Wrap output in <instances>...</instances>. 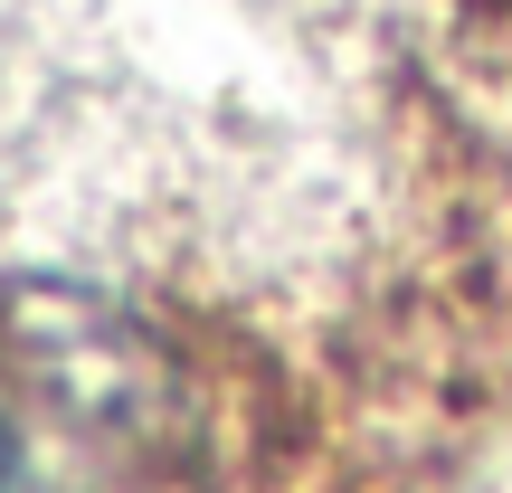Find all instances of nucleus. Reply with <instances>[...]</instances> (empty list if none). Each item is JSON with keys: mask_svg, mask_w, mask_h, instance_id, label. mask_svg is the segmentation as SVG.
Masks as SVG:
<instances>
[{"mask_svg": "<svg viewBox=\"0 0 512 493\" xmlns=\"http://www.w3.org/2000/svg\"><path fill=\"white\" fill-rule=\"evenodd\" d=\"M0 493H67V484H57V465L38 456L29 418H19L10 399H0Z\"/></svg>", "mask_w": 512, "mask_h": 493, "instance_id": "1", "label": "nucleus"}]
</instances>
